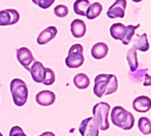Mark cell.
<instances>
[{
    "label": "cell",
    "instance_id": "cell-1",
    "mask_svg": "<svg viewBox=\"0 0 151 136\" xmlns=\"http://www.w3.org/2000/svg\"><path fill=\"white\" fill-rule=\"evenodd\" d=\"M118 88L117 78L112 74H100L94 78L93 93L98 98L103 95L112 94Z\"/></svg>",
    "mask_w": 151,
    "mask_h": 136
},
{
    "label": "cell",
    "instance_id": "cell-2",
    "mask_svg": "<svg viewBox=\"0 0 151 136\" xmlns=\"http://www.w3.org/2000/svg\"><path fill=\"white\" fill-rule=\"evenodd\" d=\"M112 123L124 130H131L134 125L133 115L120 106H116L111 111Z\"/></svg>",
    "mask_w": 151,
    "mask_h": 136
},
{
    "label": "cell",
    "instance_id": "cell-3",
    "mask_svg": "<svg viewBox=\"0 0 151 136\" xmlns=\"http://www.w3.org/2000/svg\"><path fill=\"white\" fill-rule=\"evenodd\" d=\"M140 25L138 24L136 26H132V25H128V26H124L123 23H114L111 27H110V35L111 37L116 39V40H120L124 45H128L133 35L135 34V30L139 27Z\"/></svg>",
    "mask_w": 151,
    "mask_h": 136
},
{
    "label": "cell",
    "instance_id": "cell-4",
    "mask_svg": "<svg viewBox=\"0 0 151 136\" xmlns=\"http://www.w3.org/2000/svg\"><path fill=\"white\" fill-rule=\"evenodd\" d=\"M10 90L14 102L16 106L22 107L27 102L29 97V90L26 83L23 80L20 78L13 79L10 84Z\"/></svg>",
    "mask_w": 151,
    "mask_h": 136
},
{
    "label": "cell",
    "instance_id": "cell-5",
    "mask_svg": "<svg viewBox=\"0 0 151 136\" xmlns=\"http://www.w3.org/2000/svg\"><path fill=\"white\" fill-rule=\"evenodd\" d=\"M109 110L110 105L104 101L95 104L93 108V119L99 129L101 131H106L109 128V123L108 120Z\"/></svg>",
    "mask_w": 151,
    "mask_h": 136
},
{
    "label": "cell",
    "instance_id": "cell-6",
    "mask_svg": "<svg viewBox=\"0 0 151 136\" xmlns=\"http://www.w3.org/2000/svg\"><path fill=\"white\" fill-rule=\"evenodd\" d=\"M84 47L80 44L73 45L69 50L68 56L65 59V63L69 69H78L84 64Z\"/></svg>",
    "mask_w": 151,
    "mask_h": 136
},
{
    "label": "cell",
    "instance_id": "cell-7",
    "mask_svg": "<svg viewBox=\"0 0 151 136\" xmlns=\"http://www.w3.org/2000/svg\"><path fill=\"white\" fill-rule=\"evenodd\" d=\"M79 132L82 136H99V127L93 117L84 119L79 125Z\"/></svg>",
    "mask_w": 151,
    "mask_h": 136
},
{
    "label": "cell",
    "instance_id": "cell-8",
    "mask_svg": "<svg viewBox=\"0 0 151 136\" xmlns=\"http://www.w3.org/2000/svg\"><path fill=\"white\" fill-rule=\"evenodd\" d=\"M20 14L15 9H6L0 11V26H10L17 23Z\"/></svg>",
    "mask_w": 151,
    "mask_h": 136
},
{
    "label": "cell",
    "instance_id": "cell-9",
    "mask_svg": "<svg viewBox=\"0 0 151 136\" xmlns=\"http://www.w3.org/2000/svg\"><path fill=\"white\" fill-rule=\"evenodd\" d=\"M126 5V0H116V2L109 8L107 12L108 17L110 19L124 18Z\"/></svg>",
    "mask_w": 151,
    "mask_h": 136
},
{
    "label": "cell",
    "instance_id": "cell-10",
    "mask_svg": "<svg viewBox=\"0 0 151 136\" xmlns=\"http://www.w3.org/2000/svg\"><path fill=\"white\" fill-rule=\"evenodd\" d=\"M16 57L18 61L29 71V65L34 61V56L31 51L27 47H21L16 51Z\"/></svg>",
    "mask_w": 151,
    "mask_h": 136
},
{
    "label": "cell",
    "instance_id": "cell-11",
    "mask_svg": "<svg viewBox=\"0 0 151 136\" xmlns=\"http://www.w3.org/2000/svg\"><path fill=\"white\" fill-rule=\"evenodd\" d=\"M45 69L44 65L37 60H35L33 65L29 69V71L36 83H43L45 78Z\"/></svg>",
    "mask_w": 151,
    "mask_h": 136
},
{
    "label": "cell",
    "instance_id": "cell-12",
    "mask_svg": "<svg viewBox=\"0 0 151 136\" xmlns=\"http://www.w3.org/2000/svg\"><path fill=\"white\" fill-rule=\"evenodd\" d=\"M56 99L55 94L49 90H44L39 92L36 95V101L40 106H51L54 103Z\"/></svg>",
    "mask_w": 151,
    "mask_h": 136
},
{
    "label": "cell",
    "instance_id": "cell-13",
    "mask_svg": "<svg viewBox=\"0 0 151 136\" xmlns=\"http://www.w3.org/2000/svg\"><path fill=\"white\" fill-rule=\"evenodd\" d=\"M132 108L137 112H147L151 109V99L144 95L137 97L132 102Z\"/></svg>",
    "mask_w": 151,
    "mask_h": 136
},
{
    "label": "cell",
    "instance_id": "cell-14",
    "mask_svg": "<svg viewBox=\"0 0 151 136\" xmlns=\"http://www.w3.org/2000/svg\"><path fill=\"white\" fill-rule=\"evenodd\" d=\"M58 33V30L54 26H49L40 32L37 38V42L38 45H45L52 40Z\"/></svg>",
    "mask_w": 151,
    "mask_h": 136
},
{
    "label": "cell",
    "instance_id": "cell-15",
    "mask_svg": "<svg viewBox=\"0 0 151 136\" xmlns=\"http://www.w3.org/2000/svg\"><path fill=\"white\" fill-rule=\"evenodd\" d=\"M70 31L76 38H81L86 33V25L85 22L79 19L74 20L70 24Z\"/></svg>",
    "mask_w": 151,
    "mask_h": 136
},
{
    "label": "cell",
    "instance_id": "cell-16",
    "mask_svg": "<svg viewBox=\"0 0 151 136\" xmlns=\"http://www.w3.org/2000/svg\"><path fill=\"white\" fill-rule=\"evenodd\" d=\"M108 53H109V46L102 42L95 44L91 50L92 56L96 60H101L105 58Z\"/></svg>",
    "mask_w": 151,
    "mask_h": 136
},
{
    "label": "cell",
    "instance_id": "cell-17",
    "mask_svg": "<svg viewBox=\"0 0 151 136\" xmlns=\"http://www.w3.org/2000/svg\"><path fill=\"white\" fill-rule=\"evenodd\" d=\"M73 82H74V85L76 86V87L80 90L86 89L90 86V78L85 73L77 74L74 77Z\"/></svg>",
    "mask_w": 151,
    "mask_h": 136
},
{
    "label": "cell",
    "instance_id": "cell-18",
    "mask_svg": "<svg viewBox=\"0 0 151 136\" xmlns=\"http://www.w3.org/2000/svg\"><path fill=\"white\" fill-rule=\"evenodd\" d=\"M132 48L135 50H139L140 52H147L149 49V44L147 41V37L145 33L137 37V38L134 41Z\"/></svg>",
    "mask_w": 151,
    "mask_h": 136
},
{
    "label": "cell",
    "instance_id": "cell-19",
    "mask_svg": "<svg viewBox=\"0 0 151 136\" xmlns=\"http://www.w3.org/2000/svg\"><path fill=\"white\" fill-rule=\"evenodd\" d=\"M90 5L91 4L89 2V0H76V2L74 3L73 6L74 12L78 15L86 16V11Z\"/></svg>",
    "mask_w": 151,
    "mask_h": 136
},
{
    "label": "cell",
    "instance_id": "cell-20",
    "mask_svg": "<svg viewBox=\"0 0 151 136\" xmlns=\"http://www.w3.org/2000/svg\"><path fill=\"white\" fill-rule=\"evenodd\" d=\"M101 12H102V6L99 2H95L89 6L86 16L88 20H93L96 19L98 16H100Z\"/></svg>",
    "mask_w": 151,
    "mask_h": 136
},
{
    "label": "cell",
    "instance_id": "cell-21",
    "mask_svg": "<svg viewBox=\"0 0 151 136\" xmlns=\"http://www.w3.org/2000/svg\"><path fill=\"white\" fill-rule=\"evenodd\" d=\"M127 61L130 67V71L132 72H134L137 71L138 67H139V62H138V58H137V53H136V50L132 48L128 51L127 53Z\"/></svg>",
    "mask_w": 151,
    "mask_h": 136
},
{
    "label": "cell",
    "instance_id": "cell-22",
    "mask_svg": "<svg viewBox=\"0 0 151 136\" xmlns=\"http://www.w3.org/2000/svg\"><path fill=\"white\" fill-rule=\"evenodd\" d=\"M138 126L139 131L144 134V135H148L151 133V121L146 117H142L139 119Z\"/></svg>",
    "mask_w": 151,
    "mask_h": 136
},
{
    "label": "cell",
    "instance_id": "cell-23",
    "mask_svg": "<svg viewBox=\"0 0 151 136\" xmlns=\"http://www.w3.org/2000/svg\"><path fill=\"white\" fill-rule=\"evenodd\" d=\"M55 82V74L52 70L46 68L45 69V78L42 84L45 86H52Z\"/></svg>",
    "mask_w": 151,
    "mask_h": 136
},
{
    "label": "cell",
    "instance_id": "cell-24",
    "mask_svg": "<svg viewBox=\"0 0 151 136\" xmlns=\"http://www.w3.org/2000/svg\"><path fill=\"white\" fill-rule=\"evenodd\" d=\"M54 14L58 18H64L68 15V9L66 6L64 5H58L57 6L54 7Z\"/></svg>",
    "mask_w": 151,
    "mask_h": 136
},
{
    "label": "cell",
    "instance_id": "cell-25",
    "mask_svg": "<svg viewBox=\"0 0 151 136\" xmlns=\"http://www.w3.org/2000/svg\"><path fill=\"white\" fill-rule=\"evenodd\" d=\"M55 0H32V2L38 6L39 7L43 8V9H47L49 8L53 3Z\"/></svg>",
    "mask_w": 151,
    "mask_h": 136
},
{
    "label": "cell",
    "instance_id": "cell-26",
    "mask_svg": "<svg viewBox=\"0 0 151 136\" xmlns=\"http://www.w3.org/2000/svg\"><path fill=\"white\" fill-rule=\"evenodd\" d=\"M9 136H28V135L24 132V131L20 126L15 125L11 128Z\"/></svg>",
    "mask_w": 151,
    "mask_h": 136
},
{
    "label": "cell",
    "instance_id": "cell-27",
    "mask_svg": "<svg viewBox=\"0 0 151 136\" xmlns=\"http://www.w3.org/2000/svg\"><path fill=\"white\" fill-rule=\"evenodd\" d=\"M145 86H151V77L147 74L145 75V80H144V84Z\"/></svg>",
    "mask_w": 151,
    "mask_h": 136
},
{
    "label": "cell",
    "instance_id": "cell-28",
    "mask_svg": "<svg viewBox=\"0 0 151 136\" xmlns=\"http://www.w3.org/2000/svg\"><path fill=\"white\" fill-rule=\"evenodd\" d=\"M38 136H55V134L52 132H43L42 134H40Z\"/></svg>",
    "mask_w": 151,
    "mask_h": 136
},
{
    "label": "cell",
    "instance_id": "cell-29",
    "mask_svg": "<svg viewBox=\"0 0 151 136\" xmlns=\"http://www.w3.org/2000/svg\"><path fill=\"white\" fill-rule=\"evenodd\" d=\"M133 2H135V3H139V2H141L142 0H132Z\"/></svg>",
    "mask_w": 151,
    "mask_h": 136
},
{
    "label": "cell",
    "instance_id": "cell-30",
    "mask_svg": "<svg viewBox=\"0 0 151 136\" xmlns=\"http://www.w3.org/2000/svg\"><path fill=\"white\" fill-rule=\"evenodd\" d=\"M0 136H3V134H2L1 132H0Z\"/></svg>",
    "mask_w": 151,
    "mask_h": 136
}]
</instances>
